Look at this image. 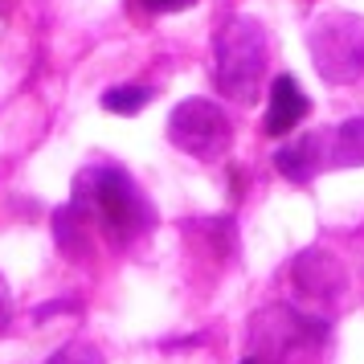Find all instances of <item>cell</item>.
Segmentation results:
<instances>
[{
	"label": "cell",
	"mask_w": 364,
	"mask_h": 364,
	"mask_svg": "<svg viewBox=\"0 0 364 364\" xmlns=\"http://www.w3.org/2000/svg\"><path fill=\"white\" fill-rule=\"evenodd\" d=\"M74 200L90 209V217H99V225L115 237H132L139 230H151V213L148 197L139 193V184L123 172L119 164H99L86 168L78 184H74Z\"/></svg>",
	"instance_id": "1"
},
{
	"label": "cell",
	"mask_w": 364,
	"mask_h": 364,
	"mask_svg": "<svg viewBox=\"0 0 364 364\" xmlns=\"http://www.w3.org/2000/svg\"><path fill=\"white\" fill-rule=\"evenodd\" d=\"M217 90L225 99L254 102L266 78V29L254 17H230L217 33Z\"/></svg>",
	"instance_id": "2"
},
{
	"label": "cell",
	"mask_w": 364,
	"mask_h": 364,
	"mask_svg": "<svg viewBox=\"0 0 364 364\" xmlns=\"http://www.w3.org/2000/svg\"><path fill=\"white\" fill-rule=\"evenodd\" d=\"M307 50H311V62L323 82L348 86L364 78V17L344 13V9L323 13L311 25Z\"/></svg>",
	"instance_id": "3"
},
{
	"label": "cell",
	"mask_w": 364,
	"mask_h": 364,
	"mask_svg": "<svg viewBox=\"0 0 364 364\" xmlns=\"http://www.w3.org/2000/svg\"><path fill=\"white\" fill-rule=\"evenodd\" d=\"M168 139L193 160H217L230 148V119L209 99H184L168 115Z\"/></svg>",
	"instance_id": "4"
},
{
	"label": "cell",
	"mask_w": 364,
	"mask_h": 364,
	"mask_svg": "<svg viewBox=\"0 0 364 364\" xmlns=\"http://www.w3.org/2000/svg\"><path fill=\"white\" fill-rule=\"evenodd\" d=\"M328 144H331V132L299 135L295 144L279 148L274 164H279V172L291 184H307V181H315V172H319V168L328 164Z\"/></svg>",
	"instance_id": "5"
},
{
	"label": "cell",
	"mask_w": 364,
	"mask_h": 364,
	"mask_svg": "<svg viewBox=\"0 0 364 364\" xmlns=\"http://www.w3.org/2000/svg\"><path fill=\"white\" fill-rule=\"evenodd\" d=\"M295 287L303 299H340L344 295V270L328 254L307 250L295 258Z\"/></svg>",
	"instance_id": "6"
},
{
	"label": "cell",
	"mask_w": 364,
	"mask_h": 364,
	"mask_svg": "<svg viewBox=\"0 0 364 364\" xmlns=\"http://www.w3.org/2000/svg\"><path fill=\"white\" fill-rule=\"evenodd\" d=\"M307 111H311V99L299 90L295 78H287V74H282V78H274V86H270V107H266L262 132H266V135H287V132H295Z\"/></svg>",
	"instance_id": "7"
},
{
	"label": "cell",
	"mask_w": 364,
	"mask_h": 364,
	"mask_svg": "<svg viewBox=\"0 0 364 364\" xmlns=\"http://www.w3.org/2000/svg\"><path fill=\"white\" fill-rule=\"evenodd\" d=\"M53 237H58V250L62 254H86V237H90V209L70 200L53 213Z\"/></svg>",
	"instance_id": "8"
},
{
	"label": "cell",
	"mask_w": 364,
	"mask_h": 364,
	"mask_svg": "<svg viewBox=\"0 0 364 364\" xmlns=\"http://www.w3.org/2000/svg\"><path fill=\"white\" fill-rule=\"evenodd\" d=\"M364 164V115L348 119L331 132L328 144V168H360Z\"/></svg>",
	"instance_id": "9"
},
{
	"label": "cell",
	"mask_w": 364,
	"mask_h": 364,
	"mask_svg": "<svg viewBox=\"0 0 364 364\" xmlns=\"http://www.w3.org/2000/svg\"><path fill=\"white\" fill-rule=\"evenodd\" d=\"M148 102H151V86H115V90L102 95V107L111 115H139Z\"/></svg>",
	"instance_id": "10"
},
{
	"label": "cell",
	"mask_w": 364,
	"mask_h": 364,
	"mask_svg": "<svg viewBox=\"0 0 364 364\" xmlns=\"http://www.w3.org/2000/svg\"><path fill=\"white\" fill-rule=\"evenodd\" d=\"M46 364H102V356L95 344H66V348H58Z\"/></svg>",
	"instance_id": "11"
},
{
	"label": "cell",
	"mask_w": 364,
	"mask_h": 364,
	"mask_svg": "<svg viewBox=\"0 0 364 364\" xmlns=\"http://www.w3.org/2000/svg\"><path fill=\"white\" fill-rule=\"evenodd\" d=\"M148 9H156V13H184V9H193L197 0H144Z\"/></svg>",
	"instance_id": "12"
},
{
	"label": "cell",
	"mask_w": 364,
	"mask_h": 364,
	"mask_svg": "<svg viewBox=\"0 0 364 364\" xmlns=\"http://www.w3.org/2000/svg\"><path fill=\"white\" fill-rule=\"evenodd\" d=\"M9 319H13V291H9V282L0 279V331L9 328Z\"/></svg>",
	"instance_id": "13"
},
{
	"label": "cell",
	"mask_w": 364,
	"mask_h": 364,
	"mask_svg": "<svg viewBox=\"0 0 364 364\" xmlns=\"http://www.w3.org/2000/svg\"><path fill=\"white\" fill-rule=\"evenodd\" d=\"M242 364H262V360H254V356H250V360H242Z\"/></svg>",
	"instance_id": "14"
}]
</instances>
